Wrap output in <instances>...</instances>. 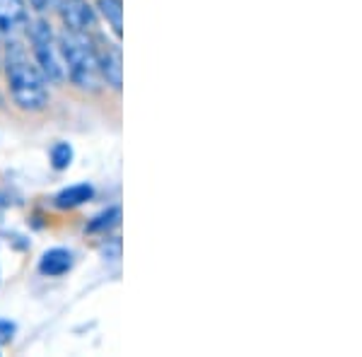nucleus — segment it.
Returning a JSON list of instances; mask_svg holds the SVG:
<instances>
[{"label": "nucleus", "instance_id": "1", "mask_svg": "<svg viewBox=\"0 0 362 357\" xmlns=\"http://www.w3.org/2000/svg\"><path fill=\"white\" fill-rule=\"evenodd\" d=\"M5 78H8L13 102L25 111H42L49 104L46 78L37 63L29 61L22 44H8L5 51Z\"/></svg>", "mask_w": 362, "mask_h": 357}, {"label": "nucleus", "instance_id": "2", "mask_svg": "<svg viewBox=\"0 0 362 357\" xmlns=\"http://www.w3.org/2000/svg\"><path fill=\"white\" fill-rule=\"evenodd\" d=\"M58 44H61V51H63L68 78L78 87H83V90H97L99 66H97L95 39L87 32L63 29V34L58 37Z\"/></svg>", "mask_w": 362, "mask_h": 357}, {"label": "nucleus", "instance_id": "3", "mask_svg": "<svg viewBox=\"0 0 362 357\" xmlns=\"http://www.w3.org/2000/svg\"><path fill=\"white\" fill-rule=\"evenodd\" d=\"M27 34H29V44H32V54L37 58V66L44 73V78L51 80V83H63V80H68L61 44H58V37L54 34L49 22H44V20L32 22Z\"/></svg>", "mask_w": 362, "mask_h": 357}, {"label": "nucleus", "instance_id": "4", "mask_svg": "<svg viewBox=\"0 0 362 357\" xmlns=\"http://www.w3.org/2000/svg\"><path fill=\"white\" fill-rule=\"evenodd\" d=\"M97 49V66L99 75L112 85L114 90H121V80H124V68H121V49L119 44L104 42V39H95Z\"/></svg>", "mask_w": 362, "mask_h": 357}, {"label": "nucleus", "instance_id": "5", "mask_svg": "<svg viewBox=\"0 0 362 357\" xmlns=\"http://www.w3.org/2000/svg\"><path fill=\"white\" fill-rule=\"evenodd\" d=\"M58 13H61L66 29H73V32L90 34L97 27V15L87 0H61Z\"/></svg>", "mask_w": 362, "mask_h": 357}, {"label": "nucleus", "instance_id": "6", "mask_svg": "<svg viewBox=\"0 0 362 357\" xmlns=\"http://www.w3.org/2000/svg\"><path fill=\"white\" fill-rule=\"evenodd\" d=\"M73 268V254L68 249H49L39 261V273L46 278H58Z\"/></svg>", "mask_w": 362, "mask_h": 357}, {"label": "nucleus", "instance_id": "7", "mask_svg": "<svg viewBox=\"0 0 362 357\" xmlns=\"http://www.w3.org/2000/svg\"><path fill=\"white\" fill-rule=\"evenodd\" d=\"M27 25L25 0H0V32H15Z\"/></svg>", "mask_w": 362, "mask_h": 357}, {"label": "nucleus", "instance_id": "8", "mask_svg": "<svg viewBox=\"0 0 362 357\" xmlns=\"http://www.w3.org/2000/svg\"><path fill=\"white\" fill-rule=\"evenodd\" d=\"M95 196V189L90 184H78V186H68L56 196V206L58 208H78L87 203Z\"/></svg>", "mask_w": 362, "mask_h": 357}, {"label": "nucleus", "instance_id": "9", "mask_svg": "<svg viewBox=\"0 0 362 357\" xmlns=\"http://www.w3.org/2000/svg\"><path fill=\"white\" fill-rule=\"evenodd\" d=\"M99 13L104 15V20L109 22L116 37H121V32H124V5H121V0H99Z\"/></svg>", "mask_w": 362, "mask_h": 357}, {"label": "nucleus", "instance_id": "10", "mask_svg": "<svg viewBox=\"0 0 362 357\" xmlns=\"http://www.w3.org/2000/svg\"><path fill=\"white\" fill-rule=\"evenodd\" d=\"M73 162V148H70L68 143H56L54 148H51V165L54 169H68V165Z\"/></svg>", "mask_w": 362, "mask_h": 357}, {"label": "nucleus", "instance_id": "11", "mask_svg": "<svg viewBox=\"0 0 362 357\" xmlns=\"http://www.w3.org/2000/svg\"><path fill=\"white\" fill-rule=\"evenodd\" d=\"M119 218H121V210L119 208H109V210H104L102 215H97V218L90 222V227H87V230H90V232H104V230H109V227H114L116 222H119Z\"/></svg>", "mask_w": 362, "mask_h": 357}, {"label": "nucleus", "instance_id": "12", "mask_svg": "<svg viewBox=\"0 0 362 357\" xmlns=\"http://www.w3.org/2000/svg\"><path fill=\"white\" fill-rule=\"evenodd\" d=\"M15 331H17V326L13 324V321L0 319V343H10V341H13Z\"/></svg>", "mask_w": 362, "mask_h": 357}, {"label": "nucleus", "instance_id": "13", "mask_svg": "<svg viewBox=\"0 0 362 357\" xmlns=\"http://www.w3.org/2000/svg\"><path fill=\"white\" fill-rule=\"evenodd\" d=\"M29 5H32L37 13H46V10H56L58 5H61V0H29Z\"/></svg>", "mask_w": 362, "mask_h": 357}]
</instances>
